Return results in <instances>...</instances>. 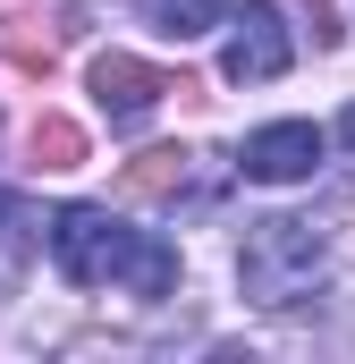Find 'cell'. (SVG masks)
<instances>
[{
	"label": "cell",
	"instance_id": "obj_1",
	"mask_svg": "<svg viewBox=\"0 0 355 364\" xmlns=\"http://www.w3.org/2000/svg\"><path fill=\"white\" fill-rule=\"evenodd\" d=\"M43 237H51V263L77 279V288H110V279H127L136 296H170V288H178V255L161 246V237L110 220L102 203H68V212H51Z\"/></svg>",
	"mask_w": 355,
	"mask_h": 364
},
{
	"label": "cell",
	"instance_id": "obj_2",
	"mask_svg": "<svg viewBox=\"0 0 355 364\" xmlns=\"http://www.w3.org/2000/svg\"><path fill=\"white\" fill-rule=\"evenodd\" d=\"M322 272H330V246H322V229H313V220H288V212L246 220L237 279H246V296H254V305H296V296H313V279H322Z\"/></svg>",
	"mask_w": 355,
	"mask_h": 364
},
{
	"label": "cell",
	"instance_id": "obj_3",
	"mask_svg": "<svg viewBox=\"0 0 355 364\" xmlns=\"http://www.w3.org/2000/svg\"><path fill=\"white\" fill-rule=\"evenodd\" d=\"M229 26V51H220V77L229 85H271V77H288V60H296V43H288V17L279 9H237V17H220Z\"/></svg>",
	"mask_w": 355,
	"mask_h": 364
},
{
	"label": "cell",
	"instance_id": "obj_4",
	"mask_svg": "<svg viewBox=\"0 0 355 364\" xmlns=\"http://www.w3.org/2000/svg\"><path fill=\"white\" fill-rule=\"evenodd\" d=\"M322 153H330V136L322 127H305V119H279V127H254L246 136V153H237V170L263 186H296L322 170Z\"/></svg>",
	"mask_w": 355,
	"mask_h": 364
},
{
	"label": "cell",
	"instance_id": "obj_5",
	"mask_svg": "<svg viewBox=\"0 0 355 364\" xmlns=\"http://www.w3.org/2000/svg\"><path fill=\"white\" fill-rule=\"evenodd\" d=\"M93 93H102V110L119 119V127H136L161 93H195L186 77H161V68H144V60H127V51H102L93 60Z\"/></svg>",
	"mask_w": 355,
	"mask_h": 364
},
{
	"label": "cell",
	"instance_id": "obj_6",
	"mask_svg": "<svg viewBox=\"0 0 355 364\" xmlns=\"http://www.w3.org/2000/svg\"><path fill=\"white\" fill-rule=\"evenodd\" d=\"M186 178H195V153H178V144H153V153H136V161L119 170L127 195H153V203H178Z\"/></svg>",
	"mask_w": 355,
	"mask_h": 364
},
{
	"label": "cell",
	"instance_id": "obj_7",
	"mask_svg": "<svg viewBox=\"0 0 355 364\" xmlns=\"http://www.w3.org/2000/svg\"><path fill=\"white\" fill-rule=\"evenodd\" d=\"M136 9H144V26L170 34V43H195V34L220 26V0H136Z\"/></svg>",
	"mask_w": 355,
	"mask_h": 364
},
{
	"label": "cell",
	"instance_id": "obj_8",
	"mask_svg": "<svg viewBox=\"0 0 355 364\" xmlns=\"http://www.w3.org/2000/svg\"><path fill=\"white\" fill-rule=\"evenodd\" d=\"M34 161H43V170H85V127L60 119V110H43V119H34Z\"/></svg>",
	"mask_w": 355,
	"mask_h": 364
},
{
	"label": "cell",
	"instance_id": "obj_9",
	"mask_svg": "<svg viewBox=\"0 0 355 364\" xmlns=\"http://www.w3.org/2000/svg\"><path fill=\"white\" fill-rule=\"evenodd\" d=\"M34 246H43V212L0 186V255H34Z\"/></svg>",
	"mask_w": 355,
	"mask_h": 364
},
{
	"label": "cell",
	"instance_id": "obj_10",
	"mask_svg": "<svg viewBox=\"0 0 355 364\" xmlns=\"http://www.w3.org/2000/svg\"><path fill=\"white\" fill-rule=\"evenodd\" d=\"M339 144H347V153H355V102H347V119H339Z\"/></svg>",
	"mask_w": 355,
	"mask_h": 364
}]
</instances>
